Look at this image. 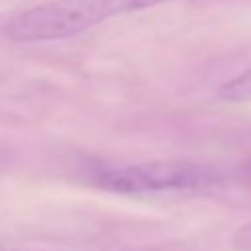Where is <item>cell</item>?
I'll list each match as a JSON object with an SVG mask.
<instances>
[{
  "mask_svg": "<svg viewBox=\"0 0 251 251\" xmlns=\"http://www.w3.org/2000/svg\"><path fill=\"white\" fill-rule=\"evenodd\" d=\"M167 2L173 0H49L12 16L4 25V35L16 43L67 39L110 18Z\"/></svg>",
  "mask_w": 251,
  "mask_h": 251,
  "instance_id": "obj_1",
  "label": "cell"
},
{
  "mask_svg": "<svg viewBox=\"0 0 251 251\" xmlns=\"http://www.w3.org/2000/svg\"><path fill=\"white\" fill-rule=\"evenodd\" d=\"M224 169L192 161H145L102 165L92 173V182L116 194H153L176 190H200L224 184Z\"/></svg>",
  "mask_w": 251,
  "mask_h": 251,
  "instance_id": "obj_2",
  "label": "cell"
},
{
  "mask_svg": "<svg viewBox=\"0 0 251 251\" xmlns=\"http://www.w3.org/2000/svg\"><path fill=\"white\" fill-rule=\"evenodd\" d=\"M218 98L224 102H251V67L226 80L218 88Z\"/></svg>",
  "mask_w": 251,
  "mask_h": 251,
  "instance_id": "obj_3",
  "label": "cell"
},
{
  "mask_svg": "<svg viewBox=\"0 0 251 251\" xmlns=\"http://www.w3.org/2000/svg\"><path fill=\"white\" fill-rule=\"evenodd\" d=\"M231 247L237 251H251V222L235 229L231 235Z\"/></svg>",
  "mask_w": 251,
  "mask_h": 251,
  "instance_id": "obj_4",
  "label": "cell"
},
{
  "mask_svg": "<svg viewBox=\"0 0 251 251\" xmlns=\"http://www.w3.org/2000/svg\"><path fill=\"white\" fill-rule=\"evenodd\" d=\"M0 251H20V249H0Z\"/></svg>",
  "mask_w": 251,
  "mask_h": 251,
  "instance_id": "obj_5",
  "label": "cell"
}]
</instances>
